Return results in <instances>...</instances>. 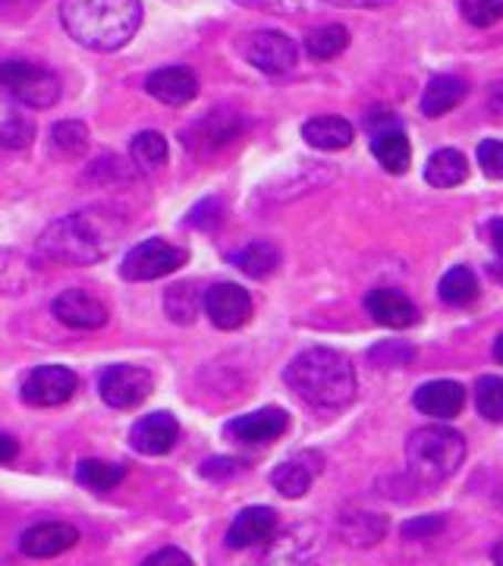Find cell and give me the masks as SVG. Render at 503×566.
Here are the masks:
<instances>
[{
    "mask_svg": "<svg viewBox=\"0 0 503 566\" xmlns=\"http://www.w3.org/2000/svg\"><path fill=\"white\" fill-rule=\"evenodd\" d=\"M61 22L88 51H120L139 32L142 0H63Z\"/></svg>",
    "mask_w": 503,
    "mask_h": 566,
    "instance_id": "cell-1",
    "label": "cell"
},
{
    "mask_svg": "<svg viewBox=\"0 0 503 566\" xmlns=\"http://www.w3.org/2000/svg\"><path fill=\"white\" fill-rule=\"evenodd\" d=\"M120 230L123 221L111 211H73L41 233L39 252L57 264L101 262L114 252Z\"/></svg>",
    "mask_w": 503,
    "mask_h": 566,
    "instance_id": "cell-2",
    "label": "cell"
},
{
    "mask_svg": "<svg viewBox=\"0 0 503 566\" xmlns=\"http://www.w3.org/2000/svg\"><path fill=\"white\" fill-rule=\"evenodd\" d=\"M286 385H290V390H296V397L308 406L340 409L356 397V371L343 353L327 349V346H315V349L300 353L290 363Z\"/></svg>",
    "mask_w": 503,
    "mask_h": 566,
    "instance_id": "cell-3",
    "label": "cell"
},
{
    "mask_svg": "<svg viewBox=\"0 0 503 566\" xmlns=\"http://www.w3.org/2000/svg\"><path fill=\"white\" fill-rule=\"evenodd\" d=\"M409 472L422 485H441L465 460V438L447 424H425L406 444Z\"/></svg>",
    "mask_w": 503,
    "mask_h": 566,
    "instance_id": "cell-4",
    "label": "cell"
},
{
    "mask_svg": "<svg viewBox=\"0 0 503 566\" xmlns=\"http://www.w3.org/2000/svg\"><path fill=\"white\" fill-rule=\"evenodd\" d=\"M0 88H7L22 107H35V111L61 102V80L51 70L29 61L0 63Z\"/></svg>",
    "mask_w": 503,
    "mask_h": 566,
    "instance_id": "cell-5",
    "label": "cell"
},
{
    "mask_svg": "<svg viewBox=\"0 0 503 566\" xmlns=\"http://www.w3.org/2000/svg\"><path fill=\"white\" fill-rule=\"evenodd\" d=\"M237 51L242 54V61L252 63L255 70H262L268 76H283L296 66V41L286 39L283 32L274 29H262V32H249L237 41Z\"/></svg>",
    "mask_w": 503,
    "mask_h": 566,
    "instance_id": "cell-6",
    "label": "cell"
},
{
    "mask_svg": "<svg viewBox=\"0 0 503 566\" xmlns=\"http://www.w3.org/2000/svg\"><path fill=\"white\" fill-rule=\"evenodd\" d=\"M186 259H189V252L180 245L167 243V240H145V243L126 252L120 274L123 281H158V277L180 271Z\"/></svg>",
    "mask_w": 503,
    "mask_h": 566,
    "instance_id": "cell-7",
    "label": "cell"
},
{
    "mask_svg": "<svg viewBox=\"0 0 503 566\" xmlns=\"http://www.w3.org/2000/svg\"><path fill=\"white\" fill-rule=\"evenodd\" d=\"M151 390H155V378L139 365H107L98 378L101 400L114 409H136L148 400Z\"/></svg>",
    "mask_w": 503,
    "mask_h": 566,
    "instance_id": "cell-8",
    "label": "cell"
},
{
    "mask_svg": "<svg viewBox=\"0 0 503 566\" xmlns=\"http://www.w3.org/2000/svg\"><path fill=\"white\" fill-rule=\"evenodd\" d=\"M80 387L76 371H70L66 365H39L29 371L25 385H22V400L29 406H63L66 400H73Z\"/></svg>",
    "mask_w": 503,
    "mask_h": 566,
    "instance_id": "cell-9",
    "label": "cell"
},
{
    "mask_svg": "<svg viewBox=\"0 0 503 566\" xmlns=\"http://www.w3.org/2000/svg\"><path fill=\"white\" fill-rule=\"evenodd\" d=\"M205 315L221 331H237L252 318V296L240 283H214L205 290Z\"/></svg>",
    "mask_w": 503,
    "mask_h": 566,
    "instance_id": "cell-10",
    "label": "cell"
},
{
    "mask_svg": "<svg viewBox=\"0 0 503 566\" xmlns=\"http://www.w3.org/2000/svg\"><path fill=\"white\" fill-rule=\"evenodd\" d=\"M180 438V424L170 412H151V416H142L139 422L133 424L129 431V444L136 453L145 457H164L170 453L174 444Z\"/></svg>",
    "mask_w": 503,
    "mask_h": 566,
    "instance_id": "cell-11",
    "label": "cell"
},
{
    "mask_svg": "<svg viewBox=\"0 0 503 566\" xmlns=\"http://www.w3.org/2000/svg\"><path fill=\"white\" fill-rule=\"evenodd\" d=\"M54 315L73 331H98L107 324V305L88 290H63L54 300Z\"/></svg>",
    "mask_w": 503,
    "mask_h": 566,
    "instance_id": "cell-12",
    "label": "cell"
},
{
    "mask_svg": "<svg viewBox=\"0 0 503 566\" xmlns=\"http://www.w3.org/2000/svg\"><path fill=\"white\" fill-rule=\"evenodd\" d=\"M286 412L277 409V406H268V409H259V412H249V416H240L233 422L227 424V434L237 441V444H271L277 441L283 431H286Z\"/></svg>",
    "mask_w": 503,
    "mask_h": 566,
    "instance_id": "cell-13",
    "label": "cell"
},
{
    "mask_svg": "<svg viewBox=\"0 0 503 566\" xmlns=\"http://www.w3.org/2000/svg\"><path fill=\"white\" fill-rule=\"evenodd\" d=\"M145 92L167 107H182L199 95V80L189 66H164L145 80Z\"/></svg>",
    "mask_w": 503,
    "mask_h": 566,
    "instance_id": "cell-14",
    "label": "cell"
},
{
    "mask_svg": "<svg viewBox=\"0 0 503 566\" xmlns=\"http://www.w3.org/2000/svg\"><path fill=\"white\" fill-rule=\"evenodd\" d=\"M318 545H322V532L315 526L290 528L264 554L262 566H308L318 554Z\"/></svg>",
    "mask_w": 503,
    "mask_h": 566,
    "instance_id": "cell-15",
    "label": "cell"
},
{
    "mask_svg": "<svg viewBox=\"0 0 503 566\" xmlns=\"http://www.w3.org/2000/svg\"><path fill=\"white\" fill-rule=\"evenodd\" d=\"M277 532V513L271 506H245L240 516L227 528V547L242 551V547L264 545Z\"/></svg>",
    "mask_w": 503,
    "mask_h": 566,
    "instance_id": "cell-16",
    "label": "cell"
},
{
    "mask_svg": "<svg viewBox=\"0 0 503 566\" xmlns=\"http://www.w3.org/2000/svg\"><path fill=\"white\" fill-rule=\"evenodd\" d=\"M322 453L315 450H302L296 457H290L286 463H281L274 472H271V485L281 491L283 497H302L308 494L312 482L318 479L322 472Z\"/></svg>",
    "mask_w": 503,
    "mask_h": 566,
    "instance_id": "cell-17",
    "label": "cell"
},
{
    "mask_svg": "<svg viewBox=\"0 0 503 566\" xmlns=\"http://www.w3.org/2000/svg\"><path fill=\"white\" fill-rule=\"evenodd\" d=\"M412 403L422 416H431L438 422H450L463 412L465 387L457 385V381H428L416 390Z\"/></svg>",
    "mask_w": 503,
    "mask_h": 566,
    "instance_id": "cell-18",
    "label": "cell"
},
{
    "mask_svg": "<svg viewBox=\"0 0 503 566\" xmlns=\"http://www.w3.org/2000/svg\"><path fill=\"white\" fill-rule=\"evenodd\" d=\"M76 545H80V532L70 523H39L25 528L20 538V551L25 557H57Z\"/></svg>",
    "mask_w": 503,
    "mask_h": 566,
    "instance_id": "cell-19",
    "label": "cell"
},
{
    "mask_svg": "<svg viewBox=\"0 0 503 566\" xmlns=\"http://www.w3.org/2000/svg\"><path fill=\"white\" fill-rule=\"evenodd\" d=\"M365 308H368V315L375 318L384 327H412V324L419 322V308L409 303L406 296H402L400 290H387V286H378V290H371L368 296H365Z\"/></svg>",
    "mask_w": 503,
    "mask_h": 566,
    "instance_id": "cell-20",
    "label": "cell"
},
{
    "mask_svg": "<svg viewBox=\"0 0 503 566\" xmlns=\"http://www.w3.org/2000/svg\"><path fill=\"white\" fill-rule=\"evenodd\" d=\"M353 123L343 117H312L302 123V139L322 151H340L353 145Z\"/></svg>",
    "mask_w": 503,
    "mask_h": 566,
    "instance_id": "cell-21",
    "label": "cell"
},
{
    "mask_svg": "<svg viewBox=\"0 0 503 566\" xmlns=\"http://www.w3.org/2000/svg\"><path fill=\"white\" fill-rule=\"evenodd\" d=\"M35 139V123L22 111L20 104L0 98V148L7 151H20L29 148Z\"/></svg>",
    "mask_w": 503,
    "mask_h": 566,
    "instance_id": "cell-22",
    "label": "cell"
},
{
    "mask_svg": "<svg viewBox=\"0 0 503 566\" xmlns=\"http://www.w3.org/2000/svg\"><path fill=\"white\" fill-rule=\"evenodd\" d=\"M371 155L378 158L387 174H406L409 161H412V145L402 129H384V133H375V139H371Z\"/></svg>",
    "mask_w": 503,
    "mask_h": 566,
    "instance_id": "cell-23",
    "label": "cell"
},
{
    "mask_svg": "<svg viewBox=\"0 0 503 566\" xmlns=\"http://www.w3.org/2000/svg\"><path fill=\"white\" fill-rule=\"evenodd\" d=\"M465 95H469V88H465L463 80H457V76H438V80L428 82V88H425L422 114L425 117H443L447 111L460 107Z\"/></svg>",
    "mask_w": 503,
    "mask_h": 566,
    "instance_id": "cell-24",
    "label": "cell"
},
{
    "mask_svg": "<svg viewBox=\"0 0 503 566\" xmlns=\"http://www.w3.org/2000/svg\"><path fill=\"white\" fill-rule=\"evenodd\" d=\"M469 177V164L457 151V148H441L434 151L428 164H425V180L438 189H450V186H460Z\"/></svg>",
    "mask_w": 503,
    "mask_h": 566,
    "instance_id": "cell-25",
    "label": "cell"
},
{
    "mask_svg": "<svg viewBox=\"0 0 503 566\" xmlns=\"http://www.w3.org/2000/svg\"><path fill=\"white\" fill-rule=\"evenodd\" d=\"M438 296L447 305H457V308L475 303L479 300V277H475V271L465 268V264L450 268L441 277V283H438Z\"/></svg>",
    "mask_w": 503,
    "mask_h": 566,
    "instance_id": "cell-26",
    "label": "cell"
},
{
    "mask_svg": "<svg viewBox=\"0 0 503 566\" xmlns=\"http://www.w3.org/2000/svg\"><path fill=\"white\" fill-rule=\"evenodd\" d=\"M205 296L196 290V283H177L164 293V312L174 324H192L199 318Z\"/></svg>",
    "mask_w": 503,
    "mask_h": 566,
    "instance_id": "cell-27",
    "label": "cell"
},
{
    "mask_svg": "<svg viewBox=\"0 0 503 566\" xmlns=\"http://www.w3.org/2000/svg\"><path fill=\"white\" fill-rule=\"evenodd\" d=\"M233 264L249 277H268L271 271H277L281 252H277V245L268 243V240H255V243L242 245L240 252L233 255Z\"/></svg>",
    "mask_w": 503,
    "mask_h": 566,
    "instance_id": "cell-28",
    "label": "cell"
},
{
    "mask_svg": "<svg viewBox=\"0 0 503 566\" xmlns=\"http://www.w3.org/2000/svg\"><path fill=\"white\" fill-rule=\"evenodd\" d=\"M167 155H170V148H167V139H164L161 133L145 129V133H139L136 139L129 142V158L145 174L161 170L164 164H167Z\"/></svg>",
    "mask_w": 503,
    "mask_h": 566,
    "instance_id": "cell-29",
    "label": "cell"
},
{
    "mask_svg": "<svg viewBox=\"0 0 503 566\" xmlns=\"http://www.w3.org/2000/svg\"><path fill=\"white\" fill-rule=\"evenodd\" d=\"M126 479V469L114 463H104V460H82L76 465V482L85 485L88 491H114Z\"/></svg>",
    "mask_w": 503,
    "mask_h": 566,
    "instance_id": "cell-30",
    "label": "cell"
},
{
    "mask_svg": "<svg viewBox=\"0 0 503 566\" xmlns=\"http://www.w3.org/2000/svg\"><path fill=\"white\" fill-rule=\"evenodd\" d=\"M346 44H349V32H346L343 25H322V29L308 32L305 51H308V57H315V61H334L337 54L346 51Z\"/></svg>",
    "mask_w": 503,
    "mask_h": 566,
    "instance_id": "cell-31",
    "label": "cell"
},
{
    "mask_svg": "<svg viewBox=\"0 0 503 566\" xmlns=\"http://www.w3.org/2000/svg\"><path fill=\"white\" fill-rule=\"evenodd\" d=\"M32 277H35L32 264L10 249H0V293H10V296L22 293V290H29Z\"/></svg>",
    "mask_w": 503,
    "mask_h": 566,
    "instance_id": "cell-32",
    "label": "cell"
},
{
    "mask_svg": "<svg viewBox=\"0 0 503 566\" xmlns=\"http://www.w3.org/2000/svg\"><path fill=\"white\" fill-rule=\"evenodd\" d=\"M240 117L233 111H211L205 123H199V139L211 148H221L240 133Z\"/></svg>",
    "mask_w": 503,
    "mask_h": 566,
    "instance_id": "cell-33",
    "label": "cell"
},
{
    "mask_svg": "<svg viewBox=\"0 0 503 566\" xmlns=\"http://www.w3.org/2000/svg\"><path fill=\"white\" fill-rule=\"evenodd\" d=\"M475 406L488 422H503V378L484 375L475 381Z\"/></svg>",
    "mask_w": 503,
    "mask_h": 566,
    "instance_id": "cell-34",
    "label": "cell"
},
{
    "mask_svg": "<svg viewBox=\"0 0 503 566\" xmlns=\"http://www.w3.org/2000/svg\"><path fill=\"white\" fill-rule=\"evenodd\" d=\"M51 145L63 155H82L88 148V129L80 120H61L51 129Z\"/></svg>",
    "mask_w": 503,
    "mask_h": 566,
    "instance_id": "cell-35",
    "label": "cell"
},
{
    "mask_svg": "<svg viewBox=\"0 0 503 566\" xmlns=\"http://www.w3.org/2000/svg\"><path fill=\"white\" fill-rule=\"evenodd\" d=\"M371 365L378 368H406L416 359V349L406 344V340H387V344H378L371 353H368Z\"/></svg>",
    "mask_w": 503,
    "mask_h": 566,
    "instance_id": "cell-36",
    "label": "cell"
},
{
    "mask_svg": "<svg viewBox=\"0 0 503 566\" xmlns=\"http://www.w3.org/2000/svg\"><path fill=\"white\" fill-rule=\"evenodd\" d=\"M460 13L465 22L488 29L503 20V0H460Z\"/></svg>",
    "mask_w": 503,
    "mask_h": 566,
    "instance_id": "cell-37",
    "label": "cell"
},
{
    "mask_svg": "<svg viewBox=\"0 0 503 566\" xmlns=\"http://www.w3.org/2000/svg\"><path fill=\"white\" fill-rule=\"evenodd\" d=\"M479 164H482L484 177L503 180V142L488 139L479 145Z\"/></svg>",
    "mask_w": 503,
    "mask_h": 566,
    "instance_id": "cell-38",
    "label": "cell"
},
{
    "mask_svg": "<svg viewBox=\"0 0 503 566\" xmlns=\"http://www.w3.org/2000/svg\"><path fill=\"white\" fill-rule=\"evenodd\" d=\"M223 218V205L218 199H205L201 205L192 208V214H189V227H196V230H214Z\"/></svg>",
    "mask_w": 503,
    "mask_h": 566,
    "instance_id": "cell-39",
    "label": "cell"
},
{
    "mask_svg": "<svg viewBox=\"0 0 503 566\" xmlns=\"http://www.w3.org/2000/svg\"><path fill=\"white\" fill-rule=\"evenodd\" d=\"M447 526V520L443 516H416V520H409L406 526H402V535L406 538H416V542H422V538H431V535H438Z\"/></svg>",
    "mask_w": 503,
    "mask_h": 566,
    "instance_id": "cell-40",
    "label": "cell"
},
{
    "mask_svg": "<svg viewBox=\"0 0 503 566\" xmlns=\"http://www.w3.org/2000/svg\"><path fill=\"white\" fill-rule=\"evenodd\" d=\"M237 3L252 10H271V13H300L308 7V0H237Z\"/></svg>",
    "mask_w": 503,
    "mask_h": 566,
    "instance_id": "cell-41",
    "label": "cell"
},
{
    "mask_svg": "<svg viewBox=\"0 0 503 566\" xmlns=\"http://www.w3.org/2000/svg\"><path fill=\"white\" fill-rule=\"evenodd\" d=\"M142 566H192V560L182 554L180 547H161V551H155Z\"/></svg>",
    "mask_w": 503,
    "mask_h": 566,
    "instance_id": "cell-42",
    "label": "cell"
},
{
    "mask_svg": "<svg viewBox=\"0 0 503 566\" xmlns=\"http://www.w3.org/2000/svg\"><path fill=\"white\" fill-rule=\"evenodd\" d=\"M240 472V463L237 460H208V463L201 465V475L205 479H230V475H237Z\"/></svg>",
    "mask_w": 503,
    "mask_h": 566,
    "instance_id": "cell-43",
    "label": "cell"
},
{
    "mask_svg": "<svg viewBox=\"0 0 503 566\" xmlns=\"http://www.w3.org/2000/svg\"><path fill=\"white\" fill-rule=\"evenodd\" d=\"M334 7H346V10H378V7H387L394 0H327Z\"/></svg>",
    "mask_w": 503,
    "mask_h": 566,
    "instance_id": "cell-44",
    "label": "cell"
},
{
    "mask_svg": "<svg viewBox=\"0 0 503 566\" xmlns=\"http://www.w3.org/2000/svg\"><path fill=\"white\" fill-rule=\"evenodd\" d=\"M17 450H20V447H17V441H13L10 434H0V465L10 463V460L17 457Z\"/></svg>",
    "mask_w": 503,
    "mask_h": 566,
    "instance_id": "cell-45",
    "label": "cell"
},
{
    "mask_svg": "<svg viewBox=\"0 0 503 566\" xmlns=\"http://www.w3.org/2000/svg\"><path fill=\"white\" fill-rule=\"evenodd\" d=\"M488 233H491V245L497 249V255L503 259V218L491 221V230H488Z\"/></svg>",
    "mask_w": 503,
    "mask_h": 566,
    "instance_id": "cell-46",
    "label": "cell"
},
{
    "mask_svg": "<svg viewBox=\"0 0 503 566\" xmlns=\"http://www.w3.org/2000/svg\"><path fill=\"white\" fill-rule=\"evenodd\" d=\"M488 104H491V111H494V114H503V82H497V85L491 88Z\"/></svg>",
    "mask_w": 503,
    "mask_h": 566,
    "instance_id": "cell-47",
    "label": "cell"
},
{
    "mask_svg": "<svg viewBox=\"0 0 503 566\" xmlns=\"http://www.w3.org/2000/svg\"><path fill=\"white\" fill-rule=\"evenodd\" d=\"M494 359L503 365V334L497 337V340H494Z\"/></svg>",
    "mask_w": 503,
    "mask_h": 566,
    "instance_id": "cell-48",
    "label": "cell"
},
{
    "mask_svg": "<svg viewBox=\"0 0 503 566\" xmlns=\"http://www.w3.org/2000/svg\"><path fill=\"white\" fill-rule=\"evenodd\" d=\"M494 564L503 566V538L497 542V545H494Z\"/></svg>",
    "mask_w": 503,
    "mask_h": 566,
    "instance_id": "cell-49",
    "label": "cell"
}]
</instances>
